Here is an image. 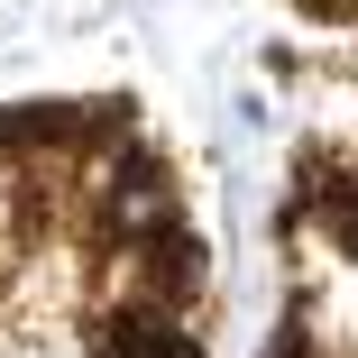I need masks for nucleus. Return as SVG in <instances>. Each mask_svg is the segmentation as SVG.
<instances>
[{"label": "nucleus", "instance_id": "1", "mask_svg": "<svg viewBox=\"0 0 358 358\" xmlns=\"http://www.w3.org/2000/svg\"><path fill=\"white\" fill-rule=\"evenodd\" d=\"M83 358H202L193 313L175 303H101L83 331Z\"/></svg>", "mask_w": 358, "mask_h": 358}, {"label": "nucleus", "instance_id": "2", "mask_svg": "<svg viewBox=\"0 0 358 358\" xmlns=\"http://www.w3.org/2000/svg\"><path fill=\"white\" fill-rule=\"evenodd\" d=\"M230 120L239 129H266V92H230Z\"/></svg>", "mask_w": 358, "mask_h": 358}, {"label": "nucleus", "instance_id": "3", "mask_svg": "<svg viewBox=\"0 0 358 358\" xmlns=\"http://www.w3.org/2000/svg\"><path fill=\"white\" fill-rule=\"evenodd\" d=\"M294 10H313V19H358V0H294Z\"/></svg>", "mask_w": 358, "mask_h": 358}]
</instances>
